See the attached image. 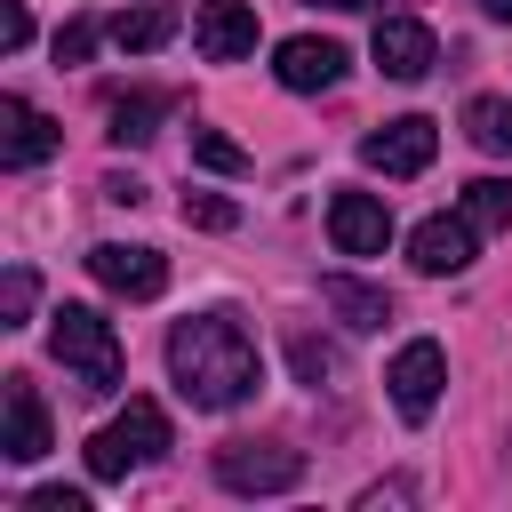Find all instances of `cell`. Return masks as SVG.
Masks as SVG:
<instances>
[{
	"label": "cell",
	"instance_id": "cell-21",
	"mask_svg": "<svg viewBox=\"0 0 512 512\" xmlns=\"http://www.w3.org/2000/svg\"><path fill=\"white\" fill-rule=\"evenodd\" d=\"M192 160L216 168V176H248V152H240L224 128H192Z\"/></svg>",
	"mask_w": 512,
	"mask_h": 512
},
{
	"label": "cell",
	"instance_id": "cell-13",
	"mask_svg": "<svg viewBox=\"0 0 512 512\" xmlns=\"http://www.w3.org/2000/svg\"><path fill=\"white\" fill-rule=\"evenodd\" d=\"M56 144H64V128H56L40 104H24V96H0V168H40Z\"/></svg>",
	"mask_w": 512,
	"mask_h": 512
},
{
	"label": "cell",
	"instance_id": "cell-23",
	"mask_svg": "<svg viewBox=\"0 0 512 512\" xmlns=\"http://www.w3.org/2000/svg\"><path fill=\"white\" fill-rule=\"evenodd\" d=\"M32 296H40V280L24 264H8V280H0V328H24L32 320Z\"/></svg>",
	"mask_w": 512,
	"mask_h": 512
},
{
	"label": "cell",
	"instance_id": "cell-20",
	"mask_svg": "<svg viewBox=\"0 0 512 512\" xmlns=\"http://www.w3.org/2000/svg\"><path fill=\"white\" fill-rule=\"evenodd\" d=\"M464 136L480 152H512V96H472L464 104Z\"/></svg>",
	"mask_w": 512,
	"mask_h": 512
},
{
	"label": "cell",
	"instance_id": "cell-9",
	"mask_svg": "<svg viewBox=\"0 0 512 512\" xmlns=\"http://www.w3.org/2000/svg\"><path fill=\"white\" fill-rule=\"evenodd\" d=\"M344 40H320V32H296V40H280L272 48V72H280V88H296V96H320V88H336L344 80Z\"/></svg>",
	"mask_w": 512,
	"mask_h": 512
},
{
	"label": "cell",
	"instance_id": "cell-22",
	"mask_svg": "<svg viewBox=\"0 0 512 512\" xmlns=\"http://www.w3.org/2000/svg\"><path fill=\"white\" fill-rule=\"evenodd\" d=\"M184 224H192V232H232L240 208H232L224 192H184Z\"/></svg>",
	"mask_w": 512,
	"mask_h": 512
},
{
	"label": "cell",
	"instance_id": "cell-6",
	"mask_svg": "<svg viewBox=\"0 0 512 512\" xmlns=\"http://www.w3.org/2000/svg\"><path fill=\"white\" fill-rule=\"evenodd\" d=\"M384 384H392V408H400L408 424H424V416L440 408V384H448V352H440L432 336H416V344H400V352H392Z\"/></svg>",
	"mask_w": 512,
	"mask_h": 512
},
{
	"label": "cell",
	"instance_id": "cell-4",
	"mask_svg": "<svg viewBox=\"0 0 512 512\" xmlns=\"http://www.w3.org/2000/svg\"><path fill=\"white\" fill-rule=\"evenodd\" d=\"M216 480L232 496H280V488L304 480V448H288V440H224L216 448Z\"/></svg>",
	"mask_w": 512,
	"mask_h": 512
},
{
	"label": "cell",
	"instance_id": "cell-11",
	"mask_svg": "<svg viewBox=\"0 0 512 512\" xmlns=\"http://www.w3.org/2000/svg\"><path fill=\"white\" fill-rule=\"evenodd\" d=\"M328 240H336V256H384L392 208H384L376 192H336V200H328Z\"/></svg>",
	"mask_w": 512,
	"mask_h": 512
},
{
	"label": "cell",
	"instance_id": "cell-8",
	"mask_svg": "<svg viewBox=\"0 0 512 512\" xmlns=\"http://www.w3.org/2000/svg\"><path fill=\"white\" fill-rule=\"evenodd\" d=\"M368 56H376V72H384V80H424V72L440 64V48H432V24H424V16H376Z\"/></svg>",
	"mask_w": 512,
	"mask_h": 512
},
{
	"label": "cell",
	"instance_id": "cell-14",
	"mask_svg": "<svg viewBox=\"0 0 512 512\" xmlns=\"http://www.w3.org/2000/svg\"><path fill=\"white\" fill-rule=\"evenodd\" d=\"M472 240H480V232L464 224V208H456V216H424V224L408 232V264L432 272V280H440V272H464V264H472Z\"/></svg>",
	"mask_w": 512,
	"mask_h": 512
},
{
	"label": "cell",
	"instance_id": "cell-2",
	"mask_svg": "<svg viewBox=\"0 0 512 512\" xmlns=\"http://www.w3.org/2000/svg\"><path fill=\"white\" fill-rule=\"evenodd\" d=\"M48 352H56V368H64L88 400L120 392V336H112V320H104L96 304H64V312H48Z\"/></svg>",
	"mask_w": 512,
	"mask_h": 512
},
{
	"label": "cell",
	"instance_id": "cell-26",
	"mask_svg": "<svg viewBox=\"0 0 512 512\" xmlns=\"http://www.w3.org/2000/svg\"><path fill=\"white\" fill-rule=\"evenodd\" d=\"M32 512H88L80 488H32Z\"/></svg>",
	"mask_w": 512,
	"mask_h": 512
},
{
	"label": "cell",
	"instance_id": "cell-19",
	"mask_svg": "<svg viewBox=\"0 0 512 512\" xmlns=\"http://www.w3.org/2000/svg\"><path fill=\"white\" fill-rule=\"evenodd\" d=\"M288 368H296V384H312V392H328V384L344 376V352H336L328 336H288Z\"/></svg>",
	"mask_w": 512,
	"mask_h": 512
},
{
	"label": "cell",
	"instance_id": "cell-25",
	"mask_svg": "<svg viewBox=\"0 0 512 512\" xmlns=\"http://www.w3.org/2000/svg\"><path fill=\"white\" fill-rule=\"evenodd\" d=\"M24 40H32V8H24V0H0V48L16 56Z\"/></svg>",
	"mask_w": 512,
	"mask_h": 512
},
{
	"label": "cell",
	"instance_id": "cell-18",
	"mask_svg": "<svg viewBox=\"0 0 512 512\" xmlns=\"http://www.w3.org/2000/svg\"><path fill=\"white\" fill-rule=\"evenodd\" d=\"M456 208H464L472 232H504V224H512V184H504V176H472Z\"/></svg>",
	"mask_w": 512,
	"mask_h": 512
},
{
	"label": "cell",
	"instance_id": "cell-15",
	"mask_svg": "<svg viewBox=\"0 0 512 512\" xmlns=\"http://www.w3.org/2000/svg\"><path fill=\"white\" fill-rule=\"evenodd\" d=\"M320 304H328L352 336H376V328L392 320V296H384V288H368V280H352V272H328V280H320Z\"/></svg>",
	"mask_w": 512,
	"mask_h": 512
},
{
	"label": "cell",
	"instance_id": "cell-29",
	"mask_svg": "<svg viewBox=\"0 0 512 512\" xmlns=\"http://www.w3.org/2000/svg\"><path fill=\"white\" fill-rule=\"evenodd\" d=\"M480 16H496V24H512V0H480Z\"/></svg>",
	"mask_w": 512,
	"mask_h": 512
},
{
	"label": "cell",
	"instance_id": "cell-30",
	"mask_svg": "<svg viewBox=\"0 0 512 512\" xmlns=\"http://www.w3.org/2000/svg\"><path fill=\"white\" fill-rule=\"evenodd\" d=\"M304 8H376V0H304Z\"/></svg>",
	"mask_w": 512,
	"mask_h": 512
},
{
	"label": "cell",
	"instance_id": "cell-27",
	"mask_svg": "<svg viewBox=\"0 0 512 512\" xmlns=\"http://www.w3.org/2000/svg\"><path fill=\"white\" fill-rule=\"evenodd\" d=\"M144 192H152V184H144V176H104V200H120V208H136V200H144Z\"/></svg>",
	"mask_w": 512,
	"mask_h": 512
},
{
	"label": "cell",
	"instance_id": "cell-5",
	"mask_svg": "<svg viewBox=\"0 0 512 512\" xmlns=\"http://www.w3.org/2000/svg\"><path fill=\"white\" fill-rule=\"evenodd\" d=\"M432 152H440V128H432L424 112H400V120H384V128L360 136V160H368L376 176H424Z\"/></svg>",
	"mask_w": 512,
	"mask_h": 512
},
{
	"label": "cell",
	"instance_id": "cell-3",
	"mask_svg": "<svg viewBox=\"0 0 512 512\" xmlns=\"http://www.w3.org/2000/svg\"><path fill=\"white\" fill-rule=\"evenodd\" d=\"M168 456V416H160V400H128L96 440H88V472L96 480H128L136 464H160Z\"/></svg>",
	"mask_w": 512,
	"mask_h": 512
},
{
	"label": "cell",
	"instance_id": "cell-28",
	"mask_svg": "<svg viewBox=\"0 0 512 512\" xmlns=\"http://www.w3.org/2000/svg\"><path fill=\"white\" fill-rule=\"evenodd\" d=\"M408 496H416L408 480H384V488H368V496H360V512H376V504H408Z\"/></svg>",
	"mask_w": 512,
	"mask_h": 512
},
{
	"label": "cell",
	"instance_id": "cell-10",
	"mask_svg": "<svg viewBox=\"0 0 512 512\" xmlns=\"http://www.w3.org/2000/svg\"><path fill=\"white\" fill-rule=\"evenodd\" d=\"M192 48H200L208 64L256 56V8H248V0H200V8H192Z\"/></svg>",
	"mask_w": 512,
	"mask_h": 512
},
{
	"label": "cell",
	"instance_id": "cell-1",
	"mask_svg": "<svg viewBox=\"0 0 512 512\" xmlns=\"http://www.w3.org/2000/svg\"><path fill=\"white\" fill-rule=\"evenodd\" d=\"M168 376H176V392H184L192 408H240V400H256V384H264L256 344H248V328H240L232 312H192V320H176V328H168Z\"/></svg>",
	"mask_w": 512,
	"mask_h": 512
},
{
	"label": "cell",
	"instance_id": "cell-16",
	"mask_svg": "<svg viewBox=\"0 0 512 512\" xmlns=\"http://www.w3.org/2000/svg\"><path fill=\"white\" fill-rule=\"evenodd\" d=\"M168 112H176V96H160V88H136V96H112V112H104L112 128H104V136H112V144H152Z\"/></svg>",
	"mask_w": 512,
	"mask_h": 512
},
{
	"label": "cell",
	"instance_id": "cell-17",
	"mask_svg": "<svg viewBox=\"0 0 512 512\" xmlns=\"http://www.w3.org/2000/svg\"><path fill=\"white\" fill-rule=\"evenodd\" d=\"M160 40H176V8L168 0H144V8L112 16V48H128V56H152Z\"/></svg>",
	"mask_w": 512,
	"mask_h": 512
},
{
	"label": "cell",
	"instance_id": "cell-12",
	"mask_svg": "<svg viewBox=\"0 0 512 512\" xmlns=\"http://www.w3.org/2000/svg\"><path fill=\"white\" fill-rule=\"evenodd\" d=\"M0 456L8 464H40L48 456V408H40L32 376H8V392H0Z\"/></svg>",
	"mask_w": 512,
	"mask_h": 512
},
{
	"label": "cell",
	"instance_id": "cell-24",
	"mask_svg": "<svg viewBox=\"0 0 512 512\" xmlns=\"http://www.w3.org/2000/svg\"><path fill=\"white\" fill-rule=\"evenodd\" d=\"M112 24H96V16H72L64 32H56V64H88L96 56V40H104Z\"/></svg>",
	"mask_w": 512,
	"mask_h": 512
},
{
	"label": "cell",
	"instance_id": "cell-7",
	"mask_svg": "<svg viewBox=\"0 0 512 512\" xmlns=\"http://www.w3.org/2000/svg\"><path fill=\"white\" fill-rule=\"evenodd\" d=\"M88 272H96L112 296H128V304H152V296L168 288V256L144 248V240H104V248H88Z\"/></svg>",
	"mask_w": 512,
	"mask_h": 512
}]
</instances>
